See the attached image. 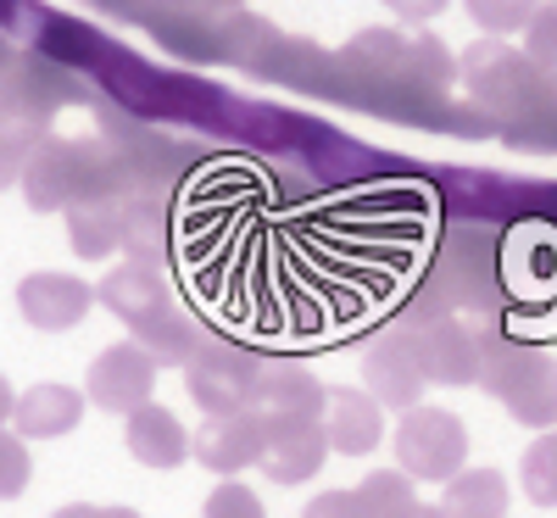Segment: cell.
I'll return each mask as SVG.
<instances>
[{"mask_svg": "<svg viewBox=\"0 0 557 518\" xmlns=\"http://www.w3.org/2000/svg\"><path fill=\"white\" fill-rule=\"evenodd\" d=\"M524 57L546 73H557V0H541V12L524 28Z\"/></svg>", "mask_w": 557, "mask_h": 518, "instance_id": "484cf974", "label": "cell"}, {"mask_svg": "<svg viewBox=\"0 0 557 518\" xmlns=\"http://www.w3.org/2000/svg\"><path fill=\"white\" fill-rule=\"evenodd\" d=\"M39 123L34 118H17V112H0V190H12V184H23V168L39 146Z\"/></svg>", "mask_w": 557, "mask_h": 518, "instance_id": "44dd1931", "label": "cell"}, {"mask_svg": "<svg viewBox=\"0 0 557 518\" xmlns=\"http://www.w3.org/2000/svg\"><path fill=\"white\" fill-rule=\"evenodd\" d=\"M12 412H17V391H12V380L0 373V430L12 423Z\"/></svg>", "mask_w": 557, "mask_h": 518, "instance_id": "f546056e", "label": "cell"}, {"mask_svg": "<svg viewBox=\"0 0 557 518\" xmlns=\"http://www.w3.org/2000/svg\"><path fill=\"white\" fill-rule=\"evenodd\" d=\"M89 307H96V291L84 285V279L73 273H28L17 285V312L23 323L45 329V335H62V329H78L89 318Z\"/></svg>", "mask_w": 557, "mask_h": 518, "instance_id": "30bf717a", "label": "cell"}, {"mask_svg": "<svg viewBox=\"0 0 557 518\" xmlns=\"http://www.w3.org/2000/svg\"><path fill=\"white\" fill-rule=\"evenodd\" d=\"M412 518H451V513H446L441 502H418V513H412Z\"/></svg>", "mask_w": 557, "mask_h": 518, "instance_id": "d6a6232c", "label": "cell"}, {"mask_svg": "<svg viewBox=\"0 0 557 518\" xmlns=\"http://www.w3.org/2000/svg\"><path fill=\"white\" fill-rule=\"evenodd\" d=\"M323 435H330V452H341V457H368L385 441L380 396H368L357 385H330V402H323Z\"/></svg>", "mask_w": 557, "mask_h": 518, "instance_id": "7c38bea8", "label": "cell"}, {"mask_svg": "<svg viewBox=\"0 0 557 518\" xmlns=\"http://www.w3.org/2000/svg\"><path fill=\"white\" fill-rule=\"evenodd\" d=\"M301 518H362V507H357V491H323L301 507Z\"/></svg>", "mask_w": 557, "mask_h": 518, "instance_id": "83f0119b", "label": "cell"}, {"mask_svg": "<svg viewBox=\"0 0 557 518\" xmlns=\"http://www.w3.org/2000/svg\"><path fill=\"white\" fill-rule=\"evenodd\" d=\"M362 380H368V396H380V407L391 412H407L424 402V385H430V373H424V357H418V341H380L374 351L362 357Z\"/></svg>", "mask_w": 557, "mask_h": 518, "instance_id": "8fae6325", "label": "cell"}, {"mask_svg": "<svg viewBox=\"0 0 557 518\" xmlns=\"http://www.w3.org/2000/svg\"><path fill=\"white\" fill-rule=\"evenodd\" d=\"M89 7H101L112 17H139V0H89Z\"/></svg>", "mask_w": 557, "mask_h": 518, "instance_id": "1f68e13d", "label": "cell"}, {"mask_svg": "<svg viewBox=\"0 0 557 518\" xmlns=\"http://www.w3.org/2000/svg\"><path fill=\"white\" fill-rule=\"evenodd\" d=\"M96 301H101L117 323H128L134 335L173 312V291H168L162 268H157V262H134V257L101 279V285H96Z\"/></svg>", "mask_w": 557, "mask_h": 518, "instance_id": "9c48e42d", "label": "cell"}, {"mask_svg": "<svg viewBox=\"0 0 557 518\" xmlns=\"http://www.w3.org/2000/svg\"><path fill=\"white\" fill-rule=\"evenodd\" d=\"M530 73H535V62L519 57L507 39H480L462 51V84H469V96L485 101L491 112L519 107L530 96Z\"/></svg>", "mask_w": 557, "mask_h": 518, "instance_id": "ba28073f", "label": "cell"}, {"mask_svg": "<svg viewBox=\"0 0 557 518\" xmlns=\"http://www.w3.org/2000/svg\"><path fill=\"white\" fill-rule=\"evenodd\" d=\"M519 485H524V496L535 507H557V430L530 441V452L519 462Z\"/></svg>", "mask_w": 557, "mask_h": 518, "instance_id": "7402d4cb", "label": "cell"}, {"mask_svg": "<svg viewBox=\"0 0 557 518\" xmlns=\"http://www.w3.org/2000/svg\"><path fill=\"white\" fill-rule=\"evenodd\" d=\"M228 7H240V0H201V12H228Z\"/></svg>", "mask_w": 557, "mask_h": 518, "instance_id": "836d02e7", "label": "cell"}, {"mask_svg": "<svg viewBox=\"0 0 557 518\" xmlns=\"http://www.w3.org/2000/svg\"><path fill=\"white\" fill-rule=\"evenodd\" d=\"M51 518H107V507H89V502H67V507H57Z\"/></svg>", "mask_w": 557, "mask_h": 518, "instance_id": "4dcf8cb0", "label": "cell"}, {"mask_svg": "<svg viewBox=\"0 0 557 518\" xmlns=\"http://www.w3.org/2000/svg\"><path fill=\"white\" fill-rule=\"evenodd\" d=\"M84 402H89V396H78L73 385H34V391L17 396L12 423H17L23 441H57V435H73V430H78Z\"/></svg>", "mask_w": 557, "mask_h": 518, "instance_id": "2e32d148", "label": "cell"}, {"mask_svg": "<svg viewBox=\"0 0 557 518\" xmlns=\"http://www.w3.org/2000/svg\"><path fill=\"white\" fill-rule=\"evenodd\" d=\"M441 507L451 518H507V480L496 468H462V474L446 480Z\"/></svg>", "mask_w": 557, "mask_h": 518, "instance_id": "ac0fdd59", "label": "cell"}, {"mask_svg": "<svg viewBox=\"0 0 557 518\" xmlns=\"http://www.w3.org/2000/svg\"><path fill=\"white\" fill-rule=\"evenodd\" d=\"M12 12H23V0H0V23H7Z\"/></svg>", "mask_w": 557, "mask_h": 518, "instance_id": "e575fe53", "label": "cell"}, {"mask_svg": "<svg viewBox=\"0 0 557 518\" xmlns=\"http://www.w3.org/2000/svg\"><path fill=\"white\" fill-rule=\"evenodd\" d=\"M107 518H139L134 507H107Z\"/></svg>", "mask_w": 557, "mask_h": 518, "instance_id": "d590c367", "label": "cell"}, {"mask_svg": "<svg viewBox=\"0 0 557 518\" xmlns=\"http://www.w3.org/2000/svg\"><path fill=\"white\" fill-rule=\"evenodd\" d=\"M391 446H396V468H407L412 480H430V485H446L451 474L469 468V430L446 407H424V402L407 407Z\"/></svg>", "mask_w": 557, "mask_h": 518, "instance_id": "7a4b0ae2", "label": "cell"}, {"mask_svg": "<svg viewBox=\"0 0 557 518\" xmlns=\"http://www.w3.org/2000/svg\"><path fill=\"white\" fill-rule=\"evenodd\" d=\"M123 234H128V201L96 190V196H84L67 207V240L84 262H101L123 246Z\"/></svg>", "mask_w": 557, "mask_h": 518, "instance_id": "9a60e30c", "label": "cell"}, {"mask_svg": "<svg viewBox=\"0 0 557 518\" xmlns=\"http://www.w3.org/2000/svg\"><path fill=\"white\" fill-rule=\"evenodd\" d=\"M262 441H268V418L262 407H240V412H207V423L190 435V457L218 480H235L240 468L262 462Z\"/></svg>", "mask_w": 557, "mask_h": 518, "instance_id": "5b68a950", "label": "cell"}, {"mask_svg": "<svg viewBox=\"0 0 557 518\" xmlns=\"http://www.w3.org/2000/svg\"><path fill=\"white\" fill-rule=\"evenodd\" d=\"M357 507L362 518H412L418 513V491L407 468H374L362 485H357Z\"/></svg>", "mask_w": 557, "mask_h": 518, "instance_id": "d6986e66", "label": "cell"}, {"mask_svg": "<svg viewBox=\"0 0 557 518\" xmlns=\"http://www.w3.org/2000/svg\"><path fill=\"white\" fill-rule=\"evenodd\" d=\"M184 385H190L201 412H240L262 402V362L246 346L201 341V351L184 362Z\"/></svg>", "mask_w": 557, "mask_h": 518, "instance_id": "3957f363", "label": "cell"}, {"mask_svg": "<svg viewBox=\"0 0 557 518\" xmlns=\"http://www.w3.org/2000/svg\"><path fill=\"white\" fill-rule=\"evenodd\" d=\"M23 196L34 212H67L73 201L96 196V168H89L84 146L67 139H39L28 168H23Z\"/></svg>", "mask_w": 557, "mask_h": 518, "instance_id": "277c9868", "label": "cell"}, {"mask_svg": "<svg viewBox=\"0 0 557 518\" xmlns=\"http://www.w3.org/2000/svg\"><path fill=\"white\" fill-rule=\"evenodd\" d=\"M157 391V362L146 346H134V341H117L107 346L96 362H89V380H84V396L96 402L101 412H134V407H146Z\"/></svg>", "mask_w": 557, "mask_h": 518, "instance_id": "8992f818", "label": "cell"}, {"mask_svg": "<svg viewBox=\"0 0 557 518\" xmlns=\"http://www.w3.org/2000/svg\"><path fill=\"white\" fill-rule=\"evenodd\" d=\"M123 251L134 262H162L168 251V218L146 201H128V234H123Z\"/></svg>", "mask_w": 557, "mask_h": 518, "instance_id": "603a6c76", "label": "cell"}, {"mask_svg": "<svg viewBox=\"0 0 557 518\" xmlns=\"http://www.w3.org/2000/svg\"><path fill=\"white\" fill-rule=\"evenodd\" d=\"M123 441H128L134 462H146V468H178V462H190V430H184V423L168 407H157V402L128 412Z\"/></svg>", "mask_w": 557, "mask_h": 518, "instance_id": "5bb4252c", "label": "cell"}, {"mask_svg": "<svg viewBox=\"0 0 557 518\" xmlns=\"http://www.w3.org/2000/svg\"><path fill=\"white\" fill-rule=\"evenodd\" d=\"M418 357H424V373L441 385H474L485 380V341L462 323H435L418 335Z\"/></svg>", "mask_w": 557, "mask_h": 518, "instance_id": "4fadbf2b", "label": "cell"}, {"mask_svg": "<svg viewBox=\"0 0 557 518\" xmlns=\"http://www.w3.org/2000/svg\"><path fill=\"white\" fill-rule=\"evenodd\" d=\"M385 7H391L401 23H435V17L451 7V0H385Z\"/></svg>", "mask_w": 557, "mask_h": 518, "instance_id": "f1b7e54d", "label": "cell"}, {"mask_svg": "<svg viewBox=\"0 0 557 518\" xmlns=\"http://www.w3.org/2000/svg\"><path fill=\"white\" fill-rule=\"evenodd\" d=\"M323 462H330L323 418H268V441H262V462H257L268 485H307Z\"/></svg>", "mask_w": 557, "mask_h": 518, "instance_id": "52a82bcc", "label": "cell"}, {"mask_svg": "<svg viewBox=\"0 0 557 518\" xmlns=\"http://www.w3.org/2000/svg\"><path fill=\"white\" fill-rule=\"evenodd\" d=\"M7 57H12V51H7V34H0V67H7Z\"/></svg>", "mask_w": 557, "mask_h": 518, "instance_id": "8d00e7d4", "label": "cell"}, {"mask_svg": "<svg viewBox=\"0 0 557 518\" xmlns=\"http://www.w3.org/2000/svg\"><path fill=\"white\" fill-rule=\"evenodd\" d=\"M201 518H268V513H262V502H257V491H251V485L223 480V485H212V496H207Z\"/></svg>", "mask_w": 557, "mask_h": 518, "instance_id": "4316f807", "label": "cell"}, {"mask_svg": "<svg viewBox=\"0 0 557 518\" xmlns=\"http://www.w3.org/2000/svg\"><path fill=\"white\" fill-rule=\"evenodd\" d=\"M469 17L485 28V39H507V34H524L530 17L541 12V0H462Z\"/></svg>", "mask_w": 557, "mask_h": 518, "instance_id": "cb8c5ba5", "label": "cell"}, {"mask_svg": "<svg viewBox=\"0 0 557 518\" xmlns=\"http://www.w3.org/2000/svg\"><path fill=\"white\" fill-rule=\"evenodd\" d=\"M507 418H519L524 430H552L557 423V362L530 346H496L485 357V380H480Z\"/></svg>", "mask_w": 557, "mask_h": 518, "instance_id": "6da1fadb", "label": "cell"}, {"mask_svg": "<svg viewBox=\"0 0 557 518\" xmlns=\"http://www.w3.org/2000/svg\"><path fill=\"white\" fill-rule=\"evenodd\" d=\"M201 341H207V335H201V329L184 318L178 307H173L168 318H157L151 329H139V335H134V346H146L157 368H162V362H173V368H178V362H190V357L201 351Z\"/></svg>", "mask_w": 557, "mask_h": 518, "instance_id": "ffe728a7", "label": "cell"}, {"mask_svg": "<svg viewBox=\"0 0 557 518\" xmlns=\"http://www.w3.org/2000/svg\"><path fill=\"white\" fill-rule=\"evenodd\" d=\"M34 480V457L23 446V435H7L0 430V502H17Z\"/></svg>", "mask_w": 557, "mask_h": 518, "instance_id": "d4e9b609", "label": "cell"}, {"mask_svg": "<svg viewBox=\"0 0 557 518\" xmlns=\"http://www.w3.org/2000/svg\"><path fill=\"white\" fill-rule=\"evenodd\" d=\"M330 385H318L307 368H262V412L268 418H323Z\"/></svg>", "mask_w": 557, "mask_h": 518, "instance_id": "e0dca14e", "label": "cell"}]
</instances>
